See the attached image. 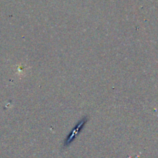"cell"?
<instances>
[{
  "instance_id": "6da1fadb",
  "label": "cell",
  "mask_w": 158,
  "mask_h": 158,
  "mask_svg": "<svg viewBox=\"0 0 158 158\" xmlns=\"http://www.w3.org/2000/svg\"><path fill=\"white\" fill-rule=\"evenodd\" d=\"M86 120H85V118H83L81 121H80L78 123H77V125L76 126V127L74 128L73 131H72V133H71V134H69V137H68L67 140H66V141H65V144H66V146H67V145H69V143H70L73 140V139L75 138L76 136L77 135V134H78V132L80 131V130H81V128L83 127V125L86 123Z\"/></svg>"
}]
</instances>
